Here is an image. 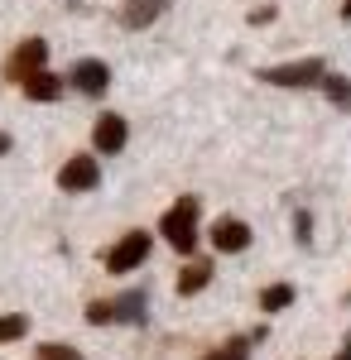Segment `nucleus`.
Returning <instances> with one entry per match:
<instances>
[{
  "label": "nucleus",
  "mask_w": 351,
  "mask_h": 360,
  "mask_svg": "<svg viewBox=\"0 0 351 360\" xmlns=\"http://www.w3.org/2000/svg\"><path fill=\"white\" fill-rule=\"evenodd\" d=\"M197 212H202V197H178L159 217V236L178 250V255H188V250L197 245Z\"/></svg>",
  "instance_id": "obj_1"
},
{
  "label": "nucleus",
  "mask_w": 351,
  "mask_h": 360,
  "mask_svg": "<svg viewBox=\"0 0 351 360\" xmlns=\"http://www.w3.org/2000/svg\"><path fill=\"white\" fill-rule=\"evenodd\" d=\"M260 82L270 86H323L327 82V63L323 58H298V63H279V68H265Z\"/></svg>",
  "instance_id": "obj_2"
},
{
  "label": "nucleus",
  "mask_w": 351,
  "mask_h": 360,
  "mask_svg": "<svg viewBox=\"0 0 351 360\" xmlns=\"http://www.w3.org/2000/svg\"><path fill=\"white\" fill-rule=\"evenodd\" d=\"M144 259H149V236H144V231H125V236L106 250V274H130Z\"/></svg>",
  "instance_id": "obj_3"
},
{
  "label": "nucleus",
  "mask_w": 351,
  "mask_h": 360,
  "mask_svg": "<svg viewBox=\"0 0 351 360\" xmlns=\"http://www.w3.org/2000/svg\"><path fill=\"white\" fill-rule=\"evenodd\" d=\"M97 183H101V164L92 154H73L68 164L58 168V188L63 193H92Z\"/></svg>",
  "instance_id": "obj_4"
},
{
  "label": "nucleus",
  "mask_w": 351,
  "mask_h": 360,
  "mask_svg": "<svg viewBox=\"0 0 351 360\" xmlns=\"http://www.w3.org/2000/svg\"><path fill=\"white\" fill-rule=\"evenodd\" d=\"M44 58H49V44H44V39H25V44L10 53V63H5V77H10V82H25L34 72H44Z\"/></svg>",
  "instance_id": "obj_5"
},
{
  "label": "nucleus",
  "mask_w": 351,
  "mask_h": 360,
  "mask_svg": "<svg viewBox=\"0 0 351 360\" xmlns=\"http://www.w3.org/2000/svg\"><path fill=\"white\" fill-rule=\"evenodd\" d=\"M68 82L78 86L82 96H106L111 86V68L101 63V58H82V63H73V77Z\"/></svg>",
  "instance_id": "obj_6"
},
{
  "label": "nucleus",
  "mask_w": 351,
  "mask_h": 360,
  "mask_svg": "<svg viewBox=\"0 0 351 360\" xmlns=\"http://www.w3.org/2000/svg\"><path fill=\"white\" fill-rule=\"evenodd\" d=\"M125 139H130V130H125V115H97V125H92V144H97V154H121L125 149Z\"/></svg>",
  "instance_id": "obj_7"
},
{
  "label": "nucleus",
  "mask_w": 351,
  "mask_h": 360,
  "mask_svg": "<svg viewBox=\"0 0 351 360\" xmlns=\"http://www.w3.org/2000/svg\"><path fill=\"white\" fill-rule=\"evenodd\" d=\"M212 245L221 250V255H241V250L250 245V226L236 221V217H216V226H212Z\"/></svg>",
  "instance_id": "obj_8"
},
{
  "label": "nucleus",
  "mask_w": 351,
  "mask_h": 360,
  "mask_svg": "<svg viewBox=\"0 0 351 360\" xmlns=\"http://www.w3.org/2000/svg\"><path fill=\"white\" fill-rule=\"evenodd\" d=\"M111 307V322H144V307H149V293L144 288H130L121 298H106Z\"/></svg>",
  "instance_id": "obj_9"
},
{
  "label": "nucleus",
  "mask_w": 351,
  "mask_h": 360,
  "mask_svg": "<svg viewBox=\"0 0 351 360\" xmlns=\"http://www.w3.org/2000/svg\"><path fill=\"white\" fill-rule=\"evenodd\" d=\"M164 5H168V0H125V5H121V25H125V29L154 25V20L164 15Z\"/></svg>",
  "instance_id": "obj_10"
},
{
  "label": "nucleus",
  "mask_w": 351,
  "mask_h": 360,
  "mask_svg": "<svg viewBox=\"0 0 351 360\" xmlns=\"http://www.w3.org/2000/svg\"><path fill=\"white\" fill-rule=\"evenodd\" d=\"M63 82H68V77H54V72H34V77H25V82H20V91H25L29 101H58V96H63Z\"/></svg>",
  "instance_id": "obj_11"
},
{
  "label": "nucleus",
  "mask_w": 351,
  "mask_h": 360,
  "mask_svg": "<svg viewBox=\"0 0 351 360\" xmlns=\"http://www.w3.org/2000/svg\"><path fill=\"white\" fill-rule=\"evenodd\" d=\"M207 283H212V264H207V259H192V264H183V274H178V293H183V298L202 293Z\"/></svg>",
  "instance_id": "obj_12"
},
{
  "label": "nucleus",
  "mask_w": 351,
  "mask_h": 360,
  "mask_svg": "<svg viewBox=\"0 0 351 360\" xmlns=\"http://www.w3.org/2000/svg\"><path fill=\"white\" fill-rule=\"evenodd\" d=\"M323 91H327V101H332L337 111H347V115H351V77H342V72H327Z\"/></svg>",
  "instance_id": "obj_13"
},
{
  "label": "nucleus",
  "mask_w": 351,
  "mask_h": 360,
  "mask_svg": "<svg viewBox=\"0 0 351 360\" xmlns=\"http://www.w3.org/2000/svg\"><path fill=\"white\" fill-rule=\"evenodd\" d=\"M289 303H294V283H270L260 293V312H284Z\"/></svg>",
  "instance_id": "obj_14"
},
{
  "label": "nucleus",
  "mask_w": 351,
  "mask_h": 360,
  "mask_svg": "<svg viewBox=\"0 0 351 360\" xmlns=\"http://www.w3.org/2000/svg\"><path fill=\"white\" fill-rule=\"evenodd\" d=\"M250 346H255V336H231L226 346H216L212 356H202V360H250Z\"/></svg>",
  "instance_id": "obj_15"
},
{
  "label": "nucleus",
  "mask_w": 351,
  "mask_h": 360,
  "mask_svg": "<svg viewBox=\"0 0 351 360\" xmlns=\"http://www.w3.org/2000/svg\"><path fill=\"white\" fill-rule=\"evenodd\" d=\"M29 332V317L25 312H10V317H0V341H20Z\"/></svg>",
  "instance_id": "obj_16"
},
{
  "label": "nucleus",
  "mask_w": 351,
  "mask_h": 360,
  "mask_svg": "<svg viewBox=\"0 0 351 360\" xmlns=\"http://www.w3.org/2000/svg\"><path fill=\"white\" fill-rule=\"evenodd\" d=\"M34 360H82V351L63 346V341H49V346H39V356H34Z\"/></svg>",
  "instance_id": "obj_17"
},
{
  "label": "nucleus",
  "mask_w": 351,
  "mask_h": 360,
  "mask_svg": "<svg viewBox=\"0 0 351 360\" xmlns=\"http://www.w3.org/2000/svg\"><path fill=\"white\" fill-rule=\"evenodd\" d=\"M294 236H298V245L313 240V217H308V212H298V217H294Z\"/></svg>",
  "instance_id": "obj_18"
},
{
  "label": "nucleus",
  "mask_w": 351,
  "mask_h": 360,
  "mask_svg": "<svg viewBox=\"0 0 351 360\" xmlns=\"http://www.w3.org/2000/svg\"><path fill=\"white\" fill-rule=\"evenodd\" d=\"M274 20V5H260V10H250V25H270Z\"/></svg>",
  "instance_id": "obj_19"
},
{
  "label": "nucleus",
  "mask_w": 351,
  "mask_h": 360,
  "mask_svg": "<svg viewBox=\"0 0 351 360\" xmlns=\"http://www.w3.org/2000/svg\"><path fill=\"white\" fill-rule=\"evenodd\" d=\"M337 360H351V332H347V341H342V351H337Z\"/></svg>",
  "instance_id": "obj_20"
},
{
  "label": "nucleus",
  "mask_w": 351,
  "mask_h": 360,
  "mask_svg": "<svg viewBox=\"0 0 351 360\" xmlns=\"http://www.w3.org/2000/svg\"><path fill=\"white\" fill-rule=\"evenodd\" d=\"M5 154H10V135L0 130V159H5Z\"/></svg>",
  "instance_id": "obj_21"
},
{
  "label": "nucleus",
  "mask_w": 351,
  "mask_h": 360,
  "mask_svg": "<svg viewBox=\"0 0 351 360\" xmlns=\"http://www.w3.org/2000/svg\"><path fill=\"white\" fill-rule=\"evenodd\" d=\"M342 20H351V0H347V5H342Z\"/></svg>",
  "instance_id": "obj_22"
}]
</instances>
